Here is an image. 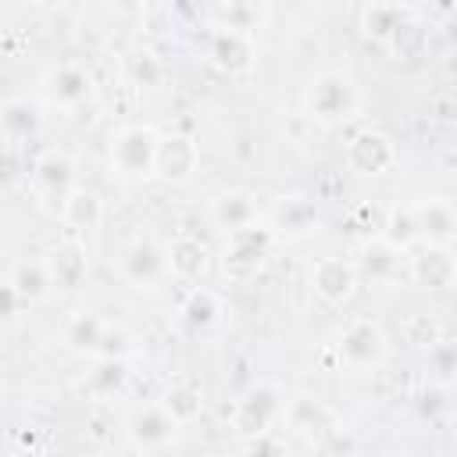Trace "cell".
I'll list each match as a JSON object with an SVG mask.
<instances>
[{
    "label": "cell",
    "instance_id": "cell-16",
    "mask_svg": "<svg viewBox=\"0 0 457 457\" xmlns=\"http://www.w3.org/2000/svg\"><path fill=\"white\" fill-rule=\"evenodd\" d=\"M211 218L225 232H239L246 225H257V196L246 189H225L211 200Z\"/></svg>",
    "mask_w": 457,
    "mask_h": 457
},
{
    "label": "cell",
    "instance_id": "cell-15",
    "mask_svg": "<svg viewBox=\"0 0 457 457\" xmlns=\"http://www.w3.org/2000/svg\"><path fill=\"white\" fill-rule=\"evenodd\" d=\"M211 61L228 71V75H239L253 64V39L250 32H236V29H214L211 36V46H207Z\"/></svg>",
    "mask_w": 457,
    "mask_h": 457
},
{
    "label": "cell",
    "instance_id": "cell-40",
    "mask_svg": "<svg viewBox=\"0 0 457 457\" xmlns=\"http://www.w3.org/2000/svg\"><path fill=\"white\" fill-rule=\"evenodd\" d=\"M14 457H43V453H39V450H32V446H25V450H18Z\"/></svg>",
    "mask_w": 457,
    "mask_h": 457
},
{
    "label": "cell",
    "instance_id": "cell-25",
    "mask_svg": "<svg viewBox=\"0 0 457 457\" xmlns=\"http://www.w3.org/2000/svg\"><path fill=\"white\" fill-rule=\"evenodd\" d=\"M100 332H104V321L93 311H75L64 325V343L79 353H93L100 343Z\"/></svg>",
    "mask_w": 457,
    "mask_h": 457
},
{
    "label": "cell",
    "instance_id": "cell-29",
    "mask_svg": "<svg viewBox=\"0 0 457 457\" xmlns=\"http://www.w3.org/2000/svg\"><path fill=\"white\" fill-rule=\"evenodd\" d=\"M400 332H403V339H407V343H414V346H436V343H439V336H443V328H439L436 314H428V311H411V314L403 318Z\"/></svg>",
    "mask_w": 457,
    "mask_h": 457
},
{
    "label": "cell",
    "instance_id": "cell-43",
    "mask_svg": "<svg viewBox=\"0 0 457 457\" xmlns=\"http://www.w3.org/2000/svg\"><path fill=\"white\" fill-rule=\"evenodd\" d=\"M0 389H4V386H0Z\"/></svg>",
    "mask_w": 457,
    "mask_h": 457
},
{
    "label": "cell",
    "instance_id": "cell-37",
    "mask_svg": "<svg viewBox=\"0 0 457 457\" xmlns=\"http://www.w3.org/2000/svg\"><path fill=\"white\" fill-rule=\"evenodd\" d=\"M18 307H21V296L14 293V286L11 282H0V318H11Z\"/></svg>",
    "mask_w": 457,
    "mask_h": 457
},
{
    "label": "cell",
    "instance_id": "cell-10",
    "mask_svg": "<svg viewBox=\"0 0 457 457\" xmlns=\"http://www.w3.org/2000/svg\"><path fill=\"white\" fill-rule=\"evenodd\" d=\"M311 286L325 303H343L357 289V268L343 257H321L311 264Z\"/></svg>",
    "mask_w": 457,
    "mask_h": 457
},
{
    "label": "cell",
    "instance_id": "cell-2",
    "mask_svg": "<svg viewBox=\"0 0 457 457\" xmlns=\"http://www.w3.org/2000/svg\"><path fill=\"white\" fill-rule=\"evenodd\" d=\"M271 253V228L264 225H246L239 232H228L225 250H221V271L232 282H250Z\"/></svg>",
    "mask_w": 457,
    "mask_h": 457
},
{
    "label": "cell",
    "instance_id": "cell-36",
    "mask_svg": "<svg viewBox=\"0 0 457 457\" xmlns=\"http://www.w3.org/2000/svg\"><path fill=\"white\" fill-rule=\"evenodd\" d=\"M86 439H89L93 446H107V443L114 439V418H111L107 411H93V414L86 418Z\"/></svg>",
    "mask_w": 457,
    "mask_h": 457
},
{
    "label": "cell",
    "instance_id": "cell-17",
    "mask_svg": "<svg viewBox=\"0 0 457 457\" xmlns=\"http://www.w3.org/2000/svg\"><path fill=\"white\" fill-rule=\"evenodd\" d=\"M457 268H453V253L450 246H421L414 257H411V278L428 286V289H446L453 282Z\"/></svg>",
    "mask_w": 457,
    "mask_h": 457
},
{
    "label": "cell",
    "instance_id": "cell-12",
    "mask_svg": "<svg viewBox=\"0 0 457 457\" xmlns=\"http://www.w3.org/2000/svg\"><path fill=\"white\" fill-rule=\"evenodd\" d=\"M43 93L54 107H79L89 93H93V82L86 75V68L79 64H57L43 75Z\"/></svg>",
    "mask_w": 457,
    "mask_h": 457
},
{
    "label": "cell",
    "instance_id": "cell-8",
    "mask_svg": "<svg viewBox=\"0 0 457 457\" xmlns=\"http://www.w3.org/2000/svg\"><path fill=\"white\" fill-rule=\"evenodd\" d=\"M278 411H282L278 407V393L271 386H257V389H250L246 396L236 400V407H232V428L250 439L257 432H268V425L275 421Z\"/></svg>",
    "mask_w": 457,
    "mask_h": 457
},
{
    "label": "cell",
    "instance_id": "cell-20",
    "mask_svg": "<svg viewBox=\"0 0 457 457\" xmlns=\"http://www.w3.org/2000/svg\"><path fill=\"white\" fill-rule=\"evenodd\" d=\"M32 182H36V189L46 196V200H64L75 186H71V161L64 157V154H57V150H50V154H43L39 161H36V168H32Z\"/></svg>",
    "mask_w": 457,
    "mask_h": 457
},
{
    "label": "cell",
    "instance_id": "cell-32",
    "mask_svg": "<svg viewBox=\"0 0 457 457\" xmlns=\"http://www.w3.org/2000/svg\"><path fill=\"white\" fill-rule=\"evenodd\" d=\"M36 121L39 118H36V107L29 100H11L4 107V114H0V125H4L7 136H29L36 129Z\"/></svg>",
    "mask_w": 457,
    "mask_h": 457
},
{
    "label": "cell",
    "instance_id": "cell-35",
    "mask_svg": "<svg viewBox=\"0 0 457 457\" xmlns=\"http://www.w3.org/2000/svg\"><path fill=\"white\" fill-rule=\"evenodd\" d=\"M246 457H289L286 443L268 428V432H257L246 439Z\"/></svg>",
    "mask_w": 457,
    "mask_h": 457
},
{
    "label": "cell",
    "instance_id": "cell-39",
    "mask_svg": "<svg viewBox=\"0 0 457 457\" xmlns=\"http://www.w3.org/2000/svg\"><path fill=\"white\" fill-rule=\"evenodd\" d=\"M7 179H14V161H11V154L0 157V182H7Z\"/></svg>",
    "mask_w": 457,
    "mask_h": 457
},
{
    "label": "cell",
    "instance_id": "cell-1",
    "mask_svg": "<svg viewBox=\"0 0 457 457\" xmlns=\"http://www.w3.org/2000/svg\"><path fill=\"white\" fill-rule=\"evenodd\" d=\"M303 104H307V118L311 121H318V125H339V121H346V118L357 114L361 93H357V86H353L350 75H343V71H321L307 86Z\"/></svg>",
    "mask_w": 457,
    "mask_h": 457
},
{
    "label": "cell",
    "instance_id": "cell-38",
    "mask_svg": "<svg viewBox=\"0 0 457 457\" xmlns=\"http://www.w3.org/2000/svg\"><path fill=\"white\" fill-rule=\"evenodd\" d=\"M443 396H446V393H443V389H439V386H436V389H432V396H428V393H425V403H421V411H425V414H432V411H439V407H443V403H446V400H443Z\"/></svg>",
    "mask_w": 457,
    "mask_h": 457
},
{
    "label": "cell",
    "instance_id": "cell-34",
    "mask_svg": "<svg viewBox=\"0 0 457 457\" xmlns=\"http://www.w3.org/2000/svg\"><path fill=\"white\" fill-rule=\"evenodd\" d=\"M214 14L221 18L218 29H236V32H250L257 21V7H250V4H228V7H218Z\"/></svg>",
    "mask_w": 457,
    "mask_h": 457
},
{
    "label": "cell",
    "instance_id": "cell-42",
    "mask_svg": "<svg viewBox=\"0 0 457 457\" xmlns=\"http://www.w3.org/2000/svg\"><path fill=\"white\" fill-rule=\"evenodd\" d=\"M343 457H357V453H343Z\"/></svg>",
    "mask_w": 457,
    "mask_h": 457
},
{
    "label": "cell",
    "instance_id": "cell-33",
    "mask_svg": "<svg viewBox=\"0 0 457 457\" xmlns=\"http://www.w3.org/2000/svg\"><path fill=\"white\" fill-rule=\"evenodd\" d=\"M100 361H125L132 353V336L121 328V325H104L100 332V343L93 350Z\"/></svg>",
    "mask_w": 457,
    "mask_h": 457
},
{
    "label": "cell",
    "instance_id": "cell-30",
    "mask_svg": "<svg viewBox=\"0 0 457 457\" xmlns=\"http://www.w3.org/2000/svg\"><path fill=\"white\" fill-rule=\"evenodd\" d=\"M86 386H89L96 396H111V393H118V389L125 386V361H100V364L89 371Z\"/></svg>",
    "mask_w": 457,
    "mask_h": 457
},
{
    "label": "cell",
    "instance_id": "cell-26",
    "mask_svg": "<svg viewBox=\"0 0 457 457\" xmlns=\"http://www.w3.org/2000/svg\"><path fill=\"white\" fill-rule=\"evenodd\" d=\"M161 407H164V411L175 418V425H186V421H193V418L200 414L204 400H200V389H196V386H189V382H179V386H171V389L164 393Z\"/></svg>",
    "mask_w": 457,
    "mask_h": 457
},
{
    "label": "cell",
    "instance_id": "cell-28",
    "mask_svg": "<svg viewBox=\"0 0 457 457\" xmlns=\"http://www.w3.org/2000/svg\"><path fill=\"white\" fill-rule=\"evenodd\" d=\"M182 314L189 318V325L207 328V325H214V321H218V314H221V300H218V293H211V289L196 286V289L186 296Z\"/></svg>",
    "mask_w": 457,
    "mask_h": 457
},
{
    "label": "cell",
    "instance_id": "cell-13",
    "mask_svg": "<svg viewBox=\"0 0 457 457\" xmlns=\"http://www.w3.org/2000/svg\"><path fill=\"white\" fill-rule=\"evenodd\" d=\"M43 264H46L50 286H57V289H75V286H82V278L89 275L86 246H82V243H75V239L57 243V246L43 257Z\"/></svg>",
    "mask_w": 457,
    "mask_h": 457
},
{
    "label": "cell",
    "instance_id": "cell-14",
    "mask_svg": "<svg viewBox=\"0 0 457 457\" xmlns=\"http://www.w3.org/2000/svg\"><path fill=\"white\" fill-rule=\"evenodd\" d=\"M282 414H286L289 428H296V432L311 436L314 443L339 428L336 411H332V407H325L321 400H311V396H293V400L282 407Z\"/></svg>",
    "mask_w": 457,
    "mask_h": 457
},
{
    "label": "cell",
    "instance_id": "cell-27",
    "mask_svg": "<svg viewBox=\"0 0 457 457\" xmlns=\"http://www.w3.org/2000/svg\"><path fill=\"white\" fill-rule=\"evenodd\" d=\"M382 239L393 246V250H407L411 243H418L421 236H418V225H414V214H411V207H393L389 214H386V221H382Z\"/></svg>",
    "mask_w": 457,
    "mask_h": 457
},
{
    "label": "cell",
    "instance_id": "cell-31",
    "mask_svg": "<svg viewBox=\"0 0 457 457\" xmlns=\"http://www.w3.org/2000/svg\"><path fill=\"white\" fill-rule=\"evenodd\" d=\"M129 75H132L136 86H161L164 82V64H161L157 54L136 50V54H129Z\"/></svg>",
    "mask_w": 457,
    "mask_h": 457
},
{
    "label": "cell",
    "instance_id": "cell-41",
    "mask_svg": "<svg viewBox=\"0 0 457 457\" xmlns=\"http://www.w3.org/2000/svg\"><path fill=\"white\" fill-rule=\"evenodd\" d=\"M382 457H403V453H382Z\"/></svg>",
    "mask_w": 457,
    "mask_h": 457
},
{
    "label": "cell",
    "instance_id": "cell-7",
    "mask_svg": "<svg viewBox=\"0 0 457 457\" xmlns=\"http://www.w3.org/2000/svg\"><path fill=\"white\" fill-rule=\"evenodd\" d=\"M200 164V146L193 136L182 132H168L157 136V150H154V171L164 182H186Z\"/></svg>",
    "mask_w": 457,
    "mask_h": 457
},
{
    "label": "cell",
    "instance_id": "cell-9",
    "mask_svg": "<svg viewBox=\"0 0 457 457\" xmlns=\"http://www.w3.org/2000/svg\"><path fill=\"white\" fill-rule=\"evenodd\" d=\"M175 432H179V425H175V418L161 403L136 407L132 418H129V439L139 450H164V446H171Z\"/></svg>",
    "mask_w": 457,
    "mask_h": 457
},
{
    "label": "cell",
    "instance_id": "cell-6",
    "mask_svg": "<svg viewBox=\"0 0 457 457\" xmlns=\"http://www.w3.org/2000/svg\"><path fill=\"white\" fill-rule=\"evenodd\" d=\"M393 164H396V146L378 129H364L346 143V168L357 175H382Z\"/></svg>",
    "mask_w": 457,
    "mask_h": 457
},
{
    "label": "cell",
    "instance_id": "cell-5",
    "mask_svg": "<svg viewBox=\"0 0 457 457\" xmlns=\"http://www.w3.org/2000/svg\"><path fill=\"white\" fill-rule=\"evenodd\" d=\"M118 275L125 282H132L136 289H154L164 275H168V261H164V250L154 243V239H136L121 250L118 257Z\"/></svg>",
    "mask_w": 457,
    "mask_h": 457
},
{
    "label": "cell",
    "instance_id": "cell-4",
    "mask_svg": "<svg viewBox=\"0 0 457 457\" xmlns=\"http://www.w3.org/2000/svg\"><path fill=\"white\" fill-rule=\"evenodd\" d=\"M336 353H339V364H346V368H375V364L386 361L389 343H386V336H382V328L375 321L353 318V321L343 325Z\"/></svg>",
    "mask_w": 457,
    "mask_h": 457
},
{
    "label": "cell",
    "instance_id": "cell-18",
    "mask_svg": "<svg viewBox=\"0 0 457 457\" xmlns=\"http://www.w3.org/2000/svg\"><path fill=\"white\" fill-rule=\"evenodd\" d=\"M271 218H275V232H286V236H293V239H303V236H311V232L318 228L314 200L296 196V193H293V196H282V200L275 204Z\"/></svg>",
    "mask_w": 457,
    "mask_h": 457
},
{
    "label": "cell",
    "instance_id": "cell-11",
    "mask_svg": "<svg viewBox=\"0 0 457 457\" xmlns=\"http://www.w3.org/2000/svg\"><path fill=\"white\" fill-rule=\"evenodd\" d=\"M411 214H414L418 236L428 239L432 246H446L457 232V214L446 196H425V200L411 204Z\"/></svg>",
    "mask_w": 457,
    "mask_h": 457
},
{
    "label": "cell",
    "instance_id": "cell-24",
    "mask_svg": "<svg viewBox=\"0 0 457 457\" xmlns=\"http://www.w3.org/2000/svg\"><path fill=\"white\" fill-rule=\"evenodd\" d=\"M407 18H411V11L400 7V4H371V7H364L361 25H364V32L375 36V39H393V32H396Z\"/></svg>",
    "mask_w": 457,
    "mask_h": 457
},
{
    "label": "cell",
    "instance_id": "cell-23",
    "mask_svg": "<svg viewBox=\"0 0 457 457\" xmlns=\"http://www.w3.org/2000/svg\"><path fill=\"white\" fill-rule=\"evenodd\" d=\"M11 286H14V293L21 296V303L29 300H43L46 296V289H50V275H46V264L43 261H21V264H14V271H11V278H7Z\"/></svg>",
    "mask_w": 457,
    "mask_h": 457
},
{
    "label": "cell",
    "instance_id": "cell-22",
    "mask_svg": "<svg viewBox=\"0 0 457 457\" xmlns=\"http://www.w3.org/2000/svg\"><path fill=\"white\" fill-rule=\"evenodd\" d=\"M353 268L361 275H368L371 282H389L400 271V250H393L386 239H371V243H364L361 264H353Z\"/></svg>",
    "mask_w": 457,
    "mask_h": 457
},
{
    "label": "cell",
    "instance_id": "cell-21",
    "mask_svg": "<svg viewBox=\"0 0 457 457\" xmlns=\"http://www.w3.org/2000/svg\"><path fill=\"white\" fill-rule=\"evenodd\" d=\"M104 218V207H100V196L86 186H75L64 200H61V221L71 228V232H89L96 228Z\"/></svg>",
    "mask_w": 457,
    "mask_h": 457
},
{
    "label": "cell",
    "instance_id": "cell-3",
    "mask_svg": "<svg viewBox=\"0 0 457 457\" xmlns=\"http://www.w3.org/2000/svg\"><path fill=\"white\" fill-rule=\"evenodd\" d=\"M154 150L157 132L150 125H125L111 143V168L125 179H146L154 175Z\"/></svg>",
    "mask_w": 457,
    "mask_h": 457
},
{
    "label": "cell",
    "instance_id": "cell-19",
    "mask_svg": "<svg viewBox=\"0 0 457 457\" xmlns=\"http://www.w3.org/2000/svg\"><path fill=\"white\" fill-rule=\"evenodd\" d=\"M164 261H168V271L179 278V282H196L204 271H207V250L200 239L193 236H179L164 246Z\"/></svg>",
    "mask_w": 457,
    "mask_h": 457
}]
</instances>
